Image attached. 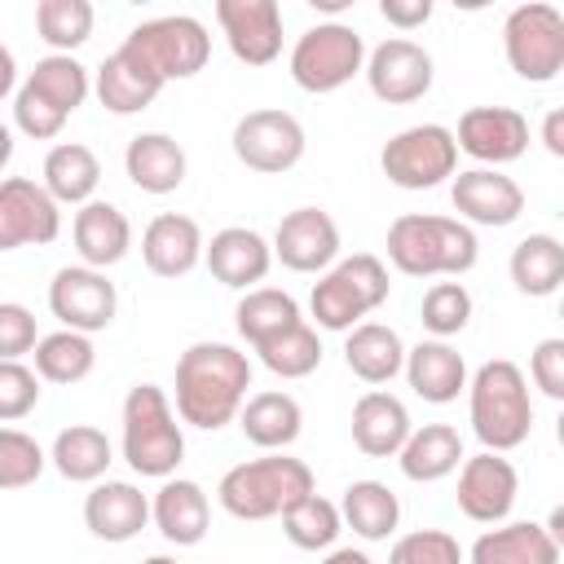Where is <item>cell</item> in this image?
Listing matches in <instances>:
<instances>
[{
	"label": "cell",
	"instance_id": "34",
	"mask_svg": "<svg viewBox=\"0 0 564 564\" xmlns=\"http://www.w3.org/2000/svg\"><path fill=\"white\" fill-rule=\"evenodd\" d=\"M97 185H101V159L84 141H57L44 154V189L57 203L84 207V203H93Z\"/></svg>",
	"mask_w": 564,
	"mask_h": 564
},
{
	"label": "cell",
	"instance_id": "54",
	"mask_svg": "<svg viewBox=\"0 0 564 564\" xmlns=\"http://www.w3.org/2000/svg\"><path fill=\"white\" fill-rule=\"evenodd\" d=\"M313 9H322V13H339V9H348L352 0H308Z\"/></svg>",
	"mask_w": 564,
	"mask_h": 564
},
{
	"label": "cell",
	"instance_id": "25",
	"mask_svg": "<svg viewBox=\"0 0 564 564\" xmlns=\"http://www.w3.org/2000/svg\"><path fill=\"white\" fill-rule=\"evenodd\" d=\"M405 383L414 388V397L432 401V405H449L458 401V392H467V361L449 339H419L405 352Z\"/></svg>",
	"mask_w": 564,
	"mask_h": 564
},
{
	"label": "cell",
	"instance_id": "53",
	"mask_svg": "<svg viewBox=\"0 0 564 564\" xmlns=\"http://www.w3.org/2000/svg\"><path fill=\"white\" fill-rule=\"evenodd\" d=\"M322 564H375V560H370L366 551H352V546H335V551H330Z\"/></svg>",
	"mask_w": 564,
	"mask_h": 564
},
{
	"label": "cell",
	"instance_id": "42",
	"mask_svg": "<svg viewBox=\"0 0 564 564\" xmlns=\"http://www.w3.org/2000/svg\"><path fill=\"white\" fill-rule=\"evenodd\" d=\"M93 4L88 0H40L35 4V31L53 53H75L93 35Z\"/></svg>",
	"mask_w": 564,
	"mask_h": 564
},
{
	"label": "cell",
	"instance_id": "28",
	"mask_svg": "<svg viewBox=\"0 0 564 564\" xmlns=\"http://www.w3.org/2000/svg\"><path fill=\"white\" fill-rule=\"evenodd\" d=\"M467 564H560V546L538 520H502L471 542Z\"/></svg>",
	"mask_w": 564,
	"mask_h": 564
},
{
	"label": "cell",
	"instance_id": "17",
	"mask_svg": "<svg viewBox=\"0 0 564 564\" xmlns=\"http://www.w3.org/2000/svg\"><path fill=\"white\" fill-rule=\"evenodd\" d=\"M216 22L229 53L242 66H269L282 57V9L278 0H216Z\"/></svg>",
	"mask_w": 564,
	"mask_h": 564
},
{
	"label": "cell",
	"instance_id": "49",
	"mask_svg": "<svg viewBox=\"0 0 564 564\" xmlns=\"http://www.w3.org/2000/svg\"><path fill=\"white\" fill-rule=\"evenodd\" d=\"M529 379L542 397L560 401L564 405V335H551V339H538L533 352H529Z\"/></svg>",
	"mask_w": 564,
	"mask_h": 564
},
{
	"label": "cell",
	"instance_id": "18",
	"mask_svg": "<svg viewBox=\"0 0 564 564\" xmlns=\"http://www.w3.org/2000/svg\"><path fill=\"white\" fill-rule=\"evenodd\" d=\"M458 150L471 154L480 167L516 163L529 150V119L511 106H471L458 119Z\"/></svg>",
	"mask_w": 564,
	"mask_h": 564
},
{
	"label": "cell",
	"instance_id": "5",
	"mask_svg": "<svg viewBox=\"0 0 564 564\" xmlns=\"http://www.w3.org/2000/svg\"><path fill=\"white\" fill-rule=\"evenodd\" d=\"M176 419L181 414L172 410V401H167V392L159 383H137L123 397V436H119V449H123V463L137 476L167 480L181 467V458H185V432H181Z\"/></svg>",
	"mask_w": 564,
	"mask_h": 564
},
{
	"label": "cell",
	"instance_id": "44",
	"mask_svg": "<svg viewBox=\"0 0 564 564\" xmlns=\"http://www.w3.org/2000/svg\"><path fill=\"white\" fill-rule=\"evenodd\" d=\"M48 454L35 436H26L22 427H4L0 432V489H26L44 476Z\"/></svg>",
	"mask_w": 564,
	"mask_h": 564
},
{
	"label": "cell",
	"instance_id": "2",
	"mask_svg": "<svg viewBox=\"0 0 564 564\" xmlns=\"http://www.w3.org/2000/svg\"><path fill=\"white\" fill-rule=\"evenodd\" d=\"M476 229L458 216L405 212L388 225V260L405 278H463L476 269Z\"/></svg>",
	"mask_w": 564,
	"mask_h": 564
},
{
	"label": "cell",
	"instance_id": "29",
	"mask_svg": "<svg viewBox=\"0 0 564 564\" xmlns=\"http://www.w3.org/2000/svg\"><path fill=\"white\" fill-rule=\"evenodd\" d=\"M185 150L167 132H141L123 150V172L141 194H172L185 185Z\"/></svg>",
	"mask_w": 564,
	"mask_h": 564
},
{
	"label": "cell",
	"instance_id": "31",
	"mask_svg": "<svg viewBox=\"0 0 564 564\" xmlns=\"http://www.w3.org/2000/svg\"><path fill=\"white\" fill-rule=\"evenodd\" d=\"M238 427H242V436H247L256 449L278 454V449H286V445L300 441L304 410H300V401H295L291 392H278V388L251 392L247 405H242V414H238Z\"/></svg>",
	"mask_w": 564,
	"mask_h": 564
},
{
	"label": "cell",
	"instance_id": "16",
	"mask_svg": "<svg viewBox=\"0 0 564 564\" xmlns=\"http://www.w3.org/2000/svg\"><path fill=\"white\" fill-rule=\"evenodd\" d=\"M458 511L476 524H502L520 498V471L511 467V458L480 449L476 458H467L458 467Z\"/></svg>",
	"mask_w": 564,
	"mask_h": 564
},
{
	"label": "cell",
	"instance_id": "14",
	"mask_svg": "<svg viewBox=\"0 0 564 564\" xmlns=\"http://www.w3.org/2000/svg\"><path fill=\"white\" fill-rule=\"evenodd\" d=\"M432 53L410 35H388L366 57V84L388 106H410L432 93Z\"/></svg>",
	"mask_w": 564,
	"mask_h": 564
},
{
	"label": "cell",
	"instance_id": "8",
	"mask_svg": "<svg viewBox=\"0 0 564 564\" xmlns=\"http://www.w3.org/2000/svg\"><path fill=\"white\" fill-rule=\"evenodd\" d=\"M502 53L524 84H551L564 70V13L542 0L516 4L502 22Z\"/></svg>",
	"mask_w": 564,
	"mask_h": 564
},
{
	"label": "cell",
	"instance_id": "15",
	"mask_svg": "<svg viewBox=\"0 0 564 564\" xmlns=\"http://www.w3.org/2000/svg\"><path fill=\"white\" fill-rule=\"evenodd\" d=\"M273 260L291 273H326L339 264V225L322 207H295L273 229Z\"/></svg>",
	"mask_w": 564,
	"mask_h": 564
},
{
	"label": "cell",
	"instance_id": "39",
	"mask_svg": "<svg viewBox=\"0 0 564 564\" xmlns=\"http://www.w3.org/2000/svg\"><path fill=\"white\" fill-rule=\"evenodd\" d=\"M93 366H97V348L79 330L62 326V330H53L35 344V370H40L44 383H79V379L93 375Z\"/></svg>",
	"mask_w": 564,
	"mask_h": 564
},
{
	"label": "cell",
	"instance_id": "56",
	"mask_svg": "<svg viewBox=\"0 0 564 564\" xmlns=\"http://www.w3.org/2000/svg\"><path fill=\"white\" fill-rule=\"evenodd\" d=\"M141 564H176L172 555H150V560H141Z\"/></svg>",
	"mask_w": 564,
	"mask_h": 564
},
{
	"label": "cell",
	"instance_id": "45",
	"mask_svg": "<svg viewBox=\"0 0 564 564\" xmlns=\"http://www.w3.org/2000/svg\"><path fill=\"white\" fill-rule=\"evenodd\" d=\"M388 564H467V551L445 529H414L392 542Z\"/></svg>",
	"mask_w": 564,
	"mask_h": 564
},
{
	"label": "cell",
	"instance_id": "12",
	"mask_svg": "<svg viewBox=\"0 0 564 564\" xmlns=\"http://www.w3.org/2000/svg\"><path fill=\"white\" fill-rule=\"evenodd\" d=\"M48 313L79 335H97L115 322L119 313V291L106 278V269H88V264H66L53 273L48 282Z\"/></svg>",
	"mask_w": 564,
	"mask_h": 564
},
{
	"label": "cell",
	"instance_id": "47",
	"mask_svg": "<svg viewBox=\"0 0 564 564\" xmlns=\"http://www.w3.org/2000/svg\"><path fill=\"white\" fill-rule=\"evenodd\" d=\"M40 405V370L22 361H0V419L18 423Z\"/></svg>",
	"mask_w": 564,
	"mask_h": 564
},
{
	"label": "cell",
	"instance_id": "40",
	"mask_svg": "<svg viewBox=\"0 0 564 564\" xmlns=\"http://www.w3.org/2000/svg\"><path fill=\"white\" fill-rule=\"evenodd\" d=\"M256 357H260V366L269 370V375H278V379H304V375H313L317 366H322V339H317V326H308V322H300V326H291V330H282V335H273V339H264L260 348H251Z\"/></svg>",
	"mask_w": 564,
	"mask_h": 564
},
{
	"label": "cell",
	"instance_id": "50",
	"mask_svg": "<svg viewBox=\"0 0 564 564\" xmlns=\"http://www.w3.org/2000/svg\"><path fill=\"white\" fill-rule=\"evenodd\" d=\"M379 13L397 31H414L432 18V0H379Z\"/></svg>",
	"mask_w": 564,
	"mask_h": 564
},
{
	"label": "cell",
	"instance_id": "13",
	"mask_svg": "<svg viewBox=\"0 0 564 564\" xmlns=\"http://www.w3.org/2000/svg\"><path fill=\"white\" fill-rule=\"evenodd\" d=\"M62 234V203L31 176H4L0 185V251L48 247Z\"/></svg>",
	"mask_w": 564,
	"mask_h": 564
},
{
	"label": "cell",
	"instance_id": "35",
	"mask_svg": "<svg viewBox=\"0 0 564 564\" xmlns=\"http://www.w3.org/2000/svg\"><path fill=\"white\" fill-rule=\"evenodd\" d=\"M507 273L516 282L520 295H555L564 286V242L555 234H529L511 247V260H507Z\"/></svg>",
	"mask_w": 564,
	"mask_h": 564
},
{
	"label": "cell",
	"instance_id": "55",
	"mask_svg": "<svg viewBox=\"0 0 564 564\" xmlns=\"http://www.w3.org/2000/svg\"><path fill=\"white\" fill-rule=\"evenodd\" d=\"M555 441L564 445V410H560V419H555Z\"/></svg>",
	"mask_w": 564,
	"mask_h": 564
},
{
	"label": "cell",
	"instance_id": "30",
	"mask_svg": "<svg viewBox=\"0 0 564 564\" xmlns=\"http://www.w3.org/2000/svg\"><path fill=\"white\" fill-rule=\"evenodd\" d=\"M405 352L410 348L401 344V335L383 322H361L344 335V366L370 388L392 383L405 370Z\"/></svg>",
	"mask_w": 564,
	"mask_h": 564
},
{
	"label": "cell",
	"instance_id": "32",
	"mask_svg": "<svg viewBox=\"0 0 564 564\" xmlns=\"http://www.w3.org/2000/svg\"><path fill=\"white\" fill-rule=\"evenodd\" d=\"M397 463H401V476L414 480V485L445 480V476H454L467 463L463 458V436L449 423H423V427L410 432V441L397 454Z\"/></svg>",
	"mask_w": 564,
	"mask_h": 564
},
{
	"label": "cell",
	"instance_id": "43",
	"mask_svg": "<svg viewBox=\"0 0 564 564\" xmlns=\"http://www.w3.org/2000/svg\"><path fill=\"white\" fill-rule=\"evenodd\" d=\"M423 330H432V339H449L471 322V291L463 282H432L419 308Z\"/></svg>",
	"mask_w": 564,
	"mask_h": 564
},
{
	"label": "cell",
	"instance_id": "41",
	"mask_svg": "<svg viewBox=\"0 0 564 564\" xmlns=\"http://www.w3.org/2000/svg\"><path fill=\"white\" fill-rule=\"evenodd\" d=\"M282 533L300 551H330L335 538L344 533V511H339V502H330L322 494H308L304 502H295L282 516Z\"/></svg>",
	"mask_w": 564,
	"mask_h": 564
},
{
	"label": "cell",
	"instance_id": "36",
	"mask_svg": "<svg viewBox=\"0 0 564 564\" xmlns=\"http://www.w3.org/2000/svg\"><path fill=\"white\" fill-rule=\"evenodd\" d=\"M344 524L366 542H388L401 524V502L383 480H352L339 498Z\"/></svg>",
	"mask_w": 564,
	"mask_h": 564
},
{
	"label": "cell",
	"instance_id": "7",
	"mask_svg": "<svg viewBox=\"0 0 564 564\" xmlns=\"http://www.w3.org/2000/svg\"><path fill=\"white\" fill-rule=\"evenodd\" d=\"M366 40L348 22H317L308 26L291 48V79L304 93H335L352 75H366Z\"/></svg>",
	"mask_w": 564,
	"mask_h": 564
},
{
	"label": "cell",
	"instance_id": "21",
	"mask_svg": "<svg viewBox=\"0 0 564 564\" xmlns=\"http://www.w3.org/2000/svg\"><path fill=\"white\" fill-rule=\"evenodd\" d=\"M141 260L154 278H185L198 269V260H207V242L194 216L181 212H159L145 234H141Z\"/></svg>",
	"mask_w": 564,
	"mask_h": 564
},
{
	"label": "cell",
	"instance_id": "4",
	"mask_svg": "<svg viewBox=\"0 0 564 564\" xmlns=\"http://www.w3.org/2000/svg\"><path fill=\"white\" fill-rule=\"evenodd\" d=\"M308 494H317L313 489V467L304 458L282 454V449L229 467L220 476V485H216V502L234 520H273V516H286Z\"/></svg>",
	"mask_w": 564,
	"mask_h": 564
},
{
	"label": "cell",
	"instance_id": "33",
	"mask_svg": "<svg viewBox=\"0 0 564 564\" xmlns=\"http://www.w3.org/2000/svg\"><path fill=\"white\" fill-rule=\"evenodd\" d=\"M48 463L57 467L62 480L70 485H97L106 476V467L115 463V449H110V436L93 423H70L53 436V449H48Z\"/></svg>",
	"mask_w": 564,
	"mask_h": 564
},
{
	"label": "cell",
	"instance_id": "46",
	"mask_svg": "<svg viewBox=\"0 0 564 564\" xmlns=\"http://www.w3.org/2000/svg\"><path fill=\"white\" fill-rule=\"evenodd\" d=\"M9 110H13V128H18V132H26L31 141H53V137L66 128V119H70V115H66V110H57L48 97H40L26 79L18 84V97H13V106H9Z\"/></svg>",
	"mask_w": 564,
	"mask_h": 564
},
{
	"label": "cell",
	"instance_id": "27",
	"mask_svg": "<svg viewBox=\"0 0 564 564\" xmlns=\"http://www.w3.org/2000/svg\"><path fill=\"white\" fill-rule=\"evenodd\" d=\"M70 238H75V251H79V264L88 269H110L128 256L132 247V225L128 216L106 203V198H93L75 212V225H70Z\"/></svg>",
	"mask_w": 564,
	"mask_h": 564
},
{
	"label": "cell",
	"instance_id": "52",
	"mask_svg": "<svg viewBox=\"0 0 564 564\" xmlns=\"http://www.w3.org/2000/svg\"><path fill=\"white\" fill-rule=\"evenodd\" d=\"M542 524H546L551 542H555V546H560V555H564V502H555V507H551V516H546Z\"/></svg>",
	"mask_w": 564,
	"mask_h": 564
},
{
	"label": "cell",
	"instance_id": "22",
	"mask_svg": "<svg viewBox=\"0 0 564 564\" xmlns=\"http://www.w3.org/2000/svg\"><path fill=\"white\" fill-rule=\"evenodd\" d=\"M93 93L110 115H137L163 93V75L128 44H119L93 75Z\"/></svg>",
	"mask_w": 564,
	"mask_h": 564
},
{
	"label": "cell",
	"instance_id": "10",
	"mask_svg": "<svg viewBox=\"0 0 564 564\" xmlns=\"http://www.w3.org/2000/svg\"><path fill=\"white\" fill-rule=\"evenodd\" d=\"M123 44L137 48V53L163 75V84H167V79H189V75H198V70L207 66V57H212V35H207V26H203L198 18H189V13L150 18V22L132 26Z\"/></svg>",
	"mask_w": 564,
	"mask_h": 564
},
{
	"label": "cell",
	"instance_id": "37",
	"mask_svg": "<svg viewBox=\"0 0 564 564\" xmlns=\"http://www.w3.org/2000/svg\"><path fill=\"white\" fill-rule=\"evenodd\" d=\"M300 322H304V317H300L295 295H286V291H278V286H256V291H247V295L238 300V308H234V326H238V335H242L251 348H260L264 339L291 330V326H300Z\"/></svg>",
	"mask_w": 564,
	"mask_h": 564
},
{
	"label": "cell",
	"instance_id": "23",
	"mask_svg": "<svg viewBox=\"0 0 564 564\" xmlns=\"http://www.w3.org/2000/svg\"><path fill=\"white\" fill-rule=\"evenodd\" d=\"M150 520L154 507L132 480H97L84 498V524L101 542H132Z\"/></svg>",
	"mask_w": 564,
	"mask_h": 564
},
{
	"label": "cell",
	"instance_id": "57",
	"mask_svg": "<svg viewBox=\"0 0 564 564\" xmlns=\"http://www.w3.org/2000/svg\"><path fill=\"white\" fill-rule=\"evenodd\" d=\"M560 317H564V300H560Z\"/></svg>",
	"mask_w": 564,
	"mask_h": 564
},
{
	"label": "cell",
	"instance_id": "20",
	"mask_svg": "<svg viewBox=\"0 0 564 564\" xmlns=\"http://www.w3.org/2000/svg\"><path fill=\"white\" fill-rule=\"evenodd\" d=\"M203 264L212 269V278H216L220 286L247 295V291H256V286L269 278V269H273V242H264V238H260L256 229H247V225H225V229L212 234Z\"/></svg>",
	"mask_w": 564,
	"mask_h": 564
},
{
	"label": "cell",
	"instance_id": "9",
	"mask_svg": "<svg viewBox=\"0 0 564 564\" xmlns=\"http://www.w3.org/2000/svg\"><path fill=\"white\" fill-rule=\"evenodd\" d=\"M379 167L397 189H436L458 167V137L445 123H414L383 141Z\"/></svg>",
	"mask_w": 564,
	"mask_h": 564
},
{
	"label": "cell",
	"instance_id": "51",
	"mask_svg": "<svg viewBox=\"0 0 564 564\" xmlns=\"http://www.w3.org/2000/svg\"><path fill=\"white\" fill-rule=\"evenodd\" d=\"M538 141H542L555 159H564V106L546 110V119H542V128H538Z\"/></svg>",
	"mask_w": 564,
	"mask_h": 564
},
{
	"label": "cell",
	"instance_id": "3",
	"mask_svg": "<svg viewBox=\"0 0 564 564\" xmlns=\"http://www.w3.org/2000/svg\"><path fill=\"white\" fill-rule=\"evenodd\" d=\"M467 414H471V432L485 449L507 454V449L524 445L533 432V401H529L524 370L507 357L485 361L467 383Z\"/></svg>",
	"mask_w": 564,
	"mask_h": 564
},
{
	"label": "cell",
	"instance_id": "1",
	"mask_svg": "<svg viewBox=\"0 0 564 564\" xmlns=\"http://www.w3.org/2000/svg\"><path fill=\"white\" fill-rule=\"evenodd\" d=\"M247 388L251 361L234 344L198 339L176 361V414L189 427L220 432L225 423H234L247 405Z\"/></svg>",
	"mask_w": 564,
	"mask_h": 564
},
{
	"label": "cell",
	"instance_id": "11",
	"mask_svg": "<svg viewBox=\"0 0 564 564\" xmlns=\"http://www.w3.org/2000/svg\"><path fill=\"white\" fill-rule=\"evenodd\" d=\"M229 145H234V154H238L242 167L264 172V176H278V172H291L304 159L308 137H304V123L291 110L260 106V110H247L234 123Z\"/></svg>",
	"mask_w": 564,
	"mask_h": 564
},
{
	"label": "cell",
	"instance_id": "6",
	"mask_svg": "<svg viewBox=\"0 0 564 564\" xmlns=\"http://www.w3.org/2000/svg\"><path fill=\"white\" fill-rule=\"evenodd\" d=\"M392 282H388V264L370 251L344 256L339 264H330L313 291H308V313L322 330H339L348 335L352 326H361L366 313H375L388 300Z\"/></svg>",
	"mask_w": 564,
	"mask_h": 564
},
{
	"label": "cell",
	"instance_id": "38",
	"mask_svg": "<svg viewBox=\"0 0 564 564\" xmlns=\"http://www.w3.org/2000/svg\"><path fill=\"white\" fill-rule=\"evenodd\" d=\"M26 84L40 97H48L57 110H66V115H75L88 101V93H93V75H88V66L75 53H48V57H40L31 66Z\"/></svg>",
	"mask_w": 564,
	"mask_h": 564
},
{
	"label": "cell",
	"instance_id": "26",
	"mask_svg": "<svg viewBox=\"0 0 564 564\" xmlns=\"http://www.w3.org/2000/svg\"><path fill=\"white\" fill-rule=\"evenodd\" d=\"M154 529L172 542V546H198L207 538V524H212V502L203 494L198 480H185V476H167L154 498Z\"/></svg>",
	"mask_w": 564,
	"mask_h": 564
},
{
	"label": "cell",
	"instance_id": "24",
	"mask_svg": "<svg viewBox=\"0 0 564 564\" xmlns=\"http://www.w3.org/2000/svg\"><path fill=\"white\" fill-rule=\"evenodd\" d=\"M414 423H410V410L401 397L383 392V388H370L357 397L352 405V445L366 454V458H397L410 441Z\"/></svg>",
	"mask_w": 564,
	"mask_h": 564
},
{
	"label": "cell",
	"instance_id": "19",
	"mask_svg": "<svg viewBox=\"0 0 564 564\" xmlns=\"http://www.w3.org/2000/svg\"><path fill=\"white\" fill-rule=\"evenodd\" d=\"M449 203H454L458 220L485 225V229H502V225L520 220L524 189L507 172H498V167H467V172H454Z\"/></svg>",
	"mask_w": 564,
	"mask_h": 564
},
{
	"label": "cell",
	"instance_id": "48",
	"mask_svg": "<svg viewBox=\"0 0 564 564\" xmlns=\"http://www.w3.org/2000/svg\"><path fill=\"white\" fill-rule=\"evenodd\" d=\"M44 335H35V313L26 304H13L4 300L0 304V357L4 361H22L26 352H35Z\"/></svg>",
	"mask_w": 564,
	"mask_h": 564
}]
</instances>
